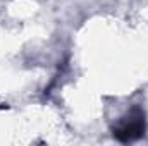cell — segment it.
<instances>
[{"instance_id": "1", "label": "cell", "mask_w": 148, "mask_h": 146, "mask_svg": "<svg viewBox=\"0 0 148 146\" xmlns=\"http://www.w3.org/2000/svg\"><path fill=\"white\" fill-rule=\"evenodd\" d=\"M145 113L140 108H133L126 117L124 120L114 129V136L122 141V143H129L134 139H140L145 134Z\"/></svg>"}]
</instances>
